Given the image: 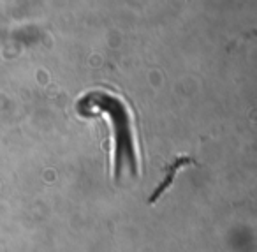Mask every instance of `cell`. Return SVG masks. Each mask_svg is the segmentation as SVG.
<instances>
[{
    "label": "cell",
    "instance_id": "6da1fadb",
    "mask_svg": "<svg viewBox=\"0 0 257 252\" xmlns=\"http://www.w3.org/2000/svg\"><path fill=\"white\" fill-rule=\"evenodd\" d=\"M189 164H196L194 162V159H190V157H180L178 160H175L173 164H169V166H166V170H168V177H166V180L162 182L161 185H159L157 189L154 191V194H152V198H150V203L154 205L155 201H157L159 198H161L162 194H164V191L166 189L171 185V182H173V178H175V175L178 173L182 167H185V166H189Z\"/></svg>",
    "mask_w": 257,
    "mask_h": 252
}]
</instances>
